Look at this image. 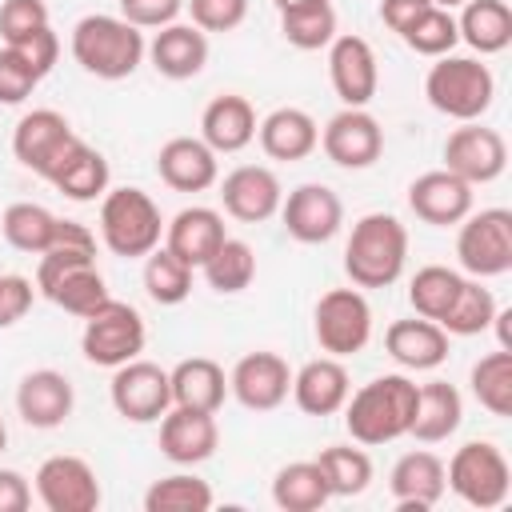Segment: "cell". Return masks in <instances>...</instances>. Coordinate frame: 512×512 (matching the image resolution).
I'll return each mask as SVG.
<instances>
[{
    "mask_svg": "<svg viewBox=\"0 0 512 512\" xmlns=\"http://www.w3.org/2000/svg\"><path fill=\"white\" fill-rule=\"evenodd\" d=\"M172 404L180 408H196V412H220L224 396H228V376L216 360L208 356H188L180 360L172 372Z\"/></svg>",
    "mask_w": 512,
    "mask_h": 512,
    "instance_id": "cell-31",
    "label": "cell"
},
{
    "mask_svg": "<svg viewBox=\"0 0 512 512\" xmlns=\"http://www.w3.org/2000/svg\"><path fill=\"white\" fill-rule=\"evenodd\" d=\"M200 32H232L248 16V0H184Z\"/></svg>",
    "mask_w": 512,
    "mask_h": 512,
    "instance_id": "cell-47",
    "label": "cell"
},
{
    "mask_svg": "<svg viewBox=\"0 0 512 512\" xmlns=\"http://www.w3.org/2000/svg\"><path fill=\"white\" fill-rule=\"evenodd\" d=\"M472 396L492 416H512V352L496 348L472 364Z\"/></svg>",
    "mask_w": 512,
    "mask_h": 512,
    "instance_id": "cell-39",
    "label": "cell"
},
{
    "mask_svg": "<svg viewBox=\"0 0 512 512\" xmlns=\"http://www.w3.org/2000/svg\"><path fill=\"white\" fill-rule=\"evenodd\" d=\"M460 284H464V276H460L456 268L424 264V268L412 276V284H408V300H412L416 316H424V320H436V324H440V316H444V312H448V304L456 300Z\"/></svg>",
    "mask_w": 512,
    "mask_h": 512,
    "instance_id": "cell-41",
    "label": "cell"
},
{
    "mask_svg": "<svg viewBox=\"0 0 512 512\" xmlns=\"http://www.w3.org/2000/svg\"><path fill=\"white\" fill-rule=\"evenodd\" d=\"M76 144H80V136L56 108H32L28 116H20V124L12 132V156L44 180H52V172L68 160V152Z\"/></svg>",
    "mask_w": 512,
    "mask_h": 512,
    "instance_id": "cell-10",
    "label": "cell"
},
{
    "mask_svg": "<svg viewBox=\"0 0 512 512\" xmlns=\"http://www.w3.org/2000/svg\"><path fill=\"white\" fill-rule=\"evenodd\" d=\"M40 84L36 68L16 52V48H0V104H24L32 96V88Z\"/></svg>",
    "mask_w": 512,
    "mask_h": 512,
    "instance_id": "cell-45",
    "label": "cell"
},
{
    "mask_svg": "<svg viewBox=\"0 0 512 512\" xmlns=\"http://www.w3.org/2000/svg\"><path fill=\"white\" fill-rule=\"evenodd\" d=\"M72 404H76L72 380L56 368H36L16 388V412L32 428H60L72 416Z\"/></svg>",
    "mask_w": 512,
    "mask_h": 512,
    "instance_id": "cell-21",
    "label": "cell"
},
{
    "mask_svg": "<svg viewBox=\"0 0 512 512\" xmlns=\"http://www.w3.org/2000/svg\"><path fill=\"white\" fill-rule=\"evenodd\" d=\"M456 32L480 56H496L512 44V8L504 0H464Z\"/></svg>",
    "mask_w": 512,
    "mask_h": 512,
    "instance_id": "cell-32",
    "label": "cell"
},
{
    "mask_svg": "<svg viewBox=\"0 0 512 512\" xmlns=\"http://www.w3.org/2000/svg\"><path fill=\"white\" fill-rule=\"evenodd\" d=\"M460 268L472 280H492L512 268V212L508 208H480L460 220L456 236Z\"/></svg>",
    "mask_w": 512,
    "mask_h": 512,
    "instance_id": "cell-8",
    "label": "cell"
},
{
    "mask_svg": "<svg viewBox=\"0 0 512 512\" xmlns=\"http://www.w3.org/2000/svg\"><path fill=\"white\" fill-rule=\"evenodd\" d=\"M280 220L300 244H328L344 224V204L328 184H300L280 200Z\"/></svg>",
    "mask_w": 512,
    "mask_h": 512,
    "instance_id": "cell-15",
    "label": "cell"
},
{
    "mask_svg": "<svg viewBox=\"0 0 512 512\" xmlns=\"http://www.w3.org/2000/svg\"><path fill=\"white\" fill-rule=\"evenodd\" d=\"M408 264V228L392 212H368L344 244V272L356 288H388Z\"/></svg>",
    "mask_w": 512,
    "mask_h": 512,
    "instance_id": "cell-2",
    "label": "cell"
},
{
    "mask_svg": "<svg viewBox=\"0 0 512 512\" xmlns=\"http://www.w3.org/2000/svg\"><path fill=\"white\" fill-rule=\"evenodd\" d=\"M312 332H316V344L344 360V356H356L368 340H372V308L364 300L360 288H332L316 300V312H312Z\"/></svg>",
    "mask_w": 512,
    "mask_h": 512,
    "instance_id": "cell-9",
    "label": "cell"
},
{
    "mask_svg": "<svg viewBox=\"0 0 512 512\" xmlns=\"http://www.w3.org/2000/svg\"><path fill=\"white\" fill-rule=\"evenodd\" d=\"M384 352L408 372H432L448 360V332L424 316L396 320L384 332Z\"/></svg>",
    "mask_w": 512,
    "mask_h": 512,
    "instance_id": "cell-25",
    "label": "cell"
},
{
    "mask_svg": "<svg viewBox=\"0 0 512 512\" xmlns=\"http://www.w3.org/2000/svg\"><path fill=\"white\" fill-rule=\"evenodd\" d=\"M32 504V488L20 472L0 468V512H24Z\"/></svg>",
    "mask_w": 512,
    "mask_h": 512,
    "instance_id": "cell-52",
    "label": "cell"
},
{
    "mask_svg": "<svg viewBox=\"0 0 512 512\" xmlns=\"http://www.w3.org/2000/svg\"><path fill=\"white\" fill-rule=\"evenodd\" d=\"M316 468L324 472V484L332 496H360L372 484V460L364 448L332 444L316 456Z\"/></svg>",
    "mask_w": 512,
    "mask_h": 512,
    "instance_id": "cell-37",
    "label": "cell"
},
{
    "mask_svg": "<svg viewBox=\"0 0 512 512\" xmlns=\"http://www.w3.org/2000/svg\"><path fill=\"white\" fill-rule=\"evenodd\" d=\"M228 392L248 408V412H272L288 400L292 392V368L276 352H248L236 360L228 372Z\"/></svg>",
    "mask_w": 512,
    "mask_h": 512,
    "instance_id": "cell-16",
    "label": "cell"
},
{
    "mask_svg": "<svg viewBox=\"0 0 512 512\" xmlns=\"http://www.w3.org/2000/svg\"><path fill=\"white\" fill-rule=\"evenodd\" d=\"M272 500L284 512H316V508H324L332 500V492H328L324 472L316 468V460H296V464H284L276 472Z\"/></svg>",
    "mask_w": 512,
    "mask_h": 512,
    "instance_id": "cell-35",
    "label": "cell"
},
{
    "mask_svg": "<svg viewBox=\"0 0 512 512\" xmlns=\"http://www.w3.org/2000/svg\"><path fill=\"white\" fill-rule=\"evenodd\" d=\"M220 444V428H216V412H196V408H180L172 404L164 416H160V452L180 464V468H192V464H204Z\"/></svg>",
    "mask_w": 512,
    "mask_h": 512,
    "instance_id": "cell-20",
    "label": "cell"
},
{
    "mask_svg": "<svg viewBox=\"0 0 512 512\" xmlns=\"http://www.w3.org/2000/svg\"><path fill=\"white\" fill-rule=\"evenodd\" d=\"M156 172L176 192H208L220 180L216 152L200 136H172L156 152Z\"/></svg>",
    "mask_w": 512,
    "mask_h": 512,
    "instance_id": "cell-22",
    "label": "cell"
},
{
    "mask_svg": "<svg viewBox=\"0 0 512 512\" xmlns=\"http://www.w3.org/2000/svg\"><path fill=\"white\" fill-rule=\"evenodd\" d=\"M0 232H4V240H8L16 252H32V256H40V252L52 248V240H56V232H60V216H52L44 204L16 200V204L4 208V216H0Z\"/></svg>",
    "mask_w": 512,
    "mask_h": 512,
    "instance_id": "cell-34",
    "label": "cell"
},
{
    "mask_svg": "<svg viewBox=\"0 0 512 512\" xmlns=\"http://www.w3.org/2000/svg\"><path fill=\"white\" fill-rule=\"evenodd\" d=\"M492 316H496V296L480 280H464L456 300L440 316V328L448 336H480V332L492 328Z\"/></svg>",
    "mask_w": 512,
    "mask_h": 512,
    "instance_id": "cell-38",
    "label": "cell"
},
{
    "mask_svg": "<svg viewBox=\"0 0 512 512\" xmlns=\"http://www.w3.org/2000/svg\"><path fill=\"white\" fill-rule=\"evenodd\" d=\"M444 480L448 488L472 504V508H500L508 500V488H512V472H508V460L496 444L488 440H468L456 448V456L444 464Z\"/></svg>",
    "mask_w": 512,
    "mask_h": 512,
    "instance_id": "cell-6",
    "label": "cell"
},
{
    "mask_svg": "<svg viewBox=\"0 0 512 512\" xmlns=\"http://www.w3.org/2000/svg\"><path fill=\"white\" fill-rule=\"evenodd\" d=\"M36 28H48V4L44 0H4L0 4V36L4 44H16L32 36Z\"/></svg>",
    "mask_w": 512,
    "mask_h": 512,
    "instance_id": "cell-46",
    "label": "cell"
},
{
    "mask_svg": "<svg viewBox=\"0 0 512 512\" xmlns=\"http://www.w3.org/2000/svg\"><path fill=\"white\" fill-rule=\"evenodd\" d=\"M8 448V428H4V420H0V452Z\"/></svg>",
    "mask_w": 512,
    "mask_h": 512,
    "instance_id": "cell-55",
    "label": "cell"
},
{
    "mask_svg": "<svg viewBox=\"0 0 512 512\" xmlns=\"http://www.w3.org/2000/svg\"><path fill=\"white\" fill-rule=\"evenodd\" d=\"M460 420H464V400L448 380L416 384V416L408 436H416L420 444H440L460 428Z\"/></svg>",
    "mask_w": 512,
    "mask_h": 512,
    "instance_id": "cell-30",
    "label": "cell"
},
{
    "mask_svg": "<svg viewBox=\"0 0 512 512\" xmlns=\"http://www.w3.org/2000/svg\"><path fill=\"white\" fill-rule=\"evenodd\" d=\"M36 496L48 512H96L100 508V480H96L88 460L60 452L36 468Z\"/></svg>",
    "mask_w": 512,
    "mask_h": 512,
    "instance_id": "cell-12",
    "label": "cell"
},
{
    "mask_svg": "<svg viewBox=\"0 0 512 512\" xmlns=\"http://www.w3.org/2000/svg\"><path fill=\"white\" fill-rule=\"evenodd\" d=\"M416 416V384L404 372H384L344 400V428L356 444H392L408 436Z\"/></svg>",
    "mask_w": 512,
    "mask_h": 512,
    "instance_id": "cell-1",
    "label": "cell"
},
{
    "mask_svg": "<svg viewBox=\"0 0 512 512\" xmlns=\"http://www.w3.org/2000/svg\"><path fill=\"white\" fill-rule=\"evenodd\" d=\"M424 96L440 116L468 124L492 108L496 76L488 64H480L472 56H436V64L428 68V80H424Z\"/></svg>",
    "mask_w": 512,
    "mask_h": 512,
    "instance_id": "cell-4",
    "label": "cell"
},
{
    "mask_svg": "<svg viewBox=\"0 0 512 512\" xmlns=\"http://www.w3.org/2000/svg\"><path fill=\"white\" fill-rule=\"evenodd\" d=\"M388 488H392V500L400 512H428L432 504H440L448 480H444V460L436 452H404L396 464H392V476H388Z\"/></svg>",
    "mask_w": 512,
    "mask_h": 512,
    "instance_id": "cell-23",
    "label": "cell"
},
{
    "mask_svg": "<svg viewBox=\"0 0 512 512\" xmlns=\"http://www.w3.org/2000/svg\"><path fill=\"white\" fill-rule=\"evenodd\" d=\"M144 340H148V328H144V316L124 304V300H104L88 320H84V336H80V348L84 356L96 364V368H120L128 360H136L144 352Z\"/></svg>",
    "mask_w": 512,
    "mask_h": 512,
    "instance_id": "cell-7",
    "label": "cell"
},
{
    "mask_svg": "<svg viewBox=\"0 0 512 512\" xmlns=\"http://www.w3.org/2000/svg\"><path fill=\"white\" fill-rule=\"evenodd\" d=\"M56 192H64L68 200H76V204H88V200H96V196H104L108 192V184H112V172H108V160L92 148V144H76L72 152H68V160L52 172V180H48Z\"/></svg>",
    "mask_w": 512,
    "mask_h": 512,
    "instance_id": "cell-33",
    "label": "cell"
},
{
    "mask_svg": "<svg viewBox=\"0 0 512 512\" xmlns=\"http://www.w3.org/2000/svg\"><path fill=\"white\" fill-rule=\"evenodd\" d=\"M256 136H260V148L268 160H304L316 152L320 144V124L304 112V108H276L268 112L260 124H256Z\"/></svg>",
    "mask_w": 512,
    "mask_h": 512,
    "instance_id": "cell-29",
    "label": "cell"
},
{
    "mask_svg": "<svg viewBox=\"0 0 512 512\" xmlns=\"http://www.w3.org/2000/svg\"><path fill=\"white\" fill-rule=\"evenodd\" d=\"M224 216L216 208H204V204H192V208H180L168 224H164V248L172 256H180L188 268H204V260L224 244Z\"/></svg>",
    "mask_w": 512,
    "mask_h": 512,
    "instance_id": "cell-24",
    "label": "cell"
},
{
    "mask_svg": "<svg viewBox=\"0 0 512 512\" xmlns=\"http://www.w3.org/2000/svg\"><path fill=\"white\" fill-rule=\"evenodd\" d=\"M280 32L292 48L300 52H316V48H328L336 40V12L328 0L320 4H304V8H292V12H280Z\"/></svg>",
    "mask_w": 512,
    "mask_h": 512,
    "instance_id": "cell-42",
    "label": "cell"
},
{
    "mask_svg": "<svg viewBox=\"0 0 512 512\" xmlns=\"http://www.w3.org/2000/svg\"><path fill=\"white\" fill-rule=\"evenodd\" d=\"M328 76H332V88L344 108H368V100L376 96V84H380L372 44L352 32L336 36L328 44Z\"/></svg>",
    "mask_w": 512,
    "mask_h": 512,
    "instance_id": "cell-17",
    "label": "cell"
},
{
    "mask_svg": "<svg viewBox=\"0 0 512 512\" xmlns=\"http://www.w3.org/2000/svg\"><path fill=\"white\" fill-rule=\"evenodd\" d=\"M400 40H404L412 52H420V56H448V52L460 44L456 16H452L448 8H428Z\"/></svg>",
    "mask_w": 512,
    "mask_h": 512,
    "instance_id": "cell-44",
    "label": "cell"
},
{
    "mask_svg": "<svg viewBox=\"0 0 512 512\" xmlns=\"http://www.w3.org/2000/svg\"><path fill=\"white\" fill-rule=\"evenodd\" d=\"M204 280L212 292L220 296H236L244 292L252 280H256V252L236 240V236H224V244L204 260Z\"/></svg>",
    "mask_w": 512,
    "mask_h": 512,
    "instance_id": "cell-36",
    "label": "cell"
},
{
    "mask_svg": "<svg viewBox=\"0 0 512 512\" xmlns=\"http://www.w3.org/2000/svg\"><path fill=\"white\" fill-rule=\"evenodd\" d=\"M8 48H16V52L36 68V76H40V80L52 72L56 56H60V40H56L52 24H48V28H36L32 36H24V40H16V44H8Z\"/></svg>",
    "mask_w": 512,
    "mask_h": 512,
    "instance_id": "cell-50",
    "label": "cell"
},
{
    "mask_svg": "<svg viewBox=\"0 0 512 512\" xmlns=\"http://www.w3.org/2000/svg\"><path fill=\"white\" fill-rule=\"evenodd\" d=\"M144 52H148L144 32L136 24H128L124 16L92 12V16L76 20V28H72V56L96 80H124V76H132L140 68Z\"/></svg>",
    "mask_w": 512,
    "mask_h": 512,
    "instance_id": "cell-3",
    "label": "cell"
},
{
    "mask_svg": "<svg viewBox=\"0 0 512 512\" xmlns=\"http://www.w3.org/2000/svg\"><path fill=\"white\" fill-rule=\"evenodd\" d=\"M428 4H432V8H448V12H452V8H460L464 0H428Z\"/></svg>",
    "mask_w": 512,
    "mask_h": 512,
    "instance_id": "cell-54",
    "label": "cell"
},
{
    "mask_svg": "<svg viewBox=\"0 0 512 512\" xmlns=\"http://www.w3.org/2000/svg\"><path fill=\"white\" fill-rule=\"evenodd\" d=\"M164 216L144 188H108L100 196V240L112 256L136 260L160 248Z\"/></svg>",
    "mask_w": 512,
    "mask_h": 512,
    "instance_id": "cell-5",
    "label": "cell"
},
{
    "mask_svg": "<svg viewBox=\"0 0 512 512\" xmlns=\"http://www.w3.org/2000/svg\"><path fill=\"white\" fill-rule=\"evenodd\" d=\"M112 408L132 420V424H152L172 408V380L160 364L152 360H128L120 368H112V384H108Z\"/></svg>",
    "mask_w": 512,
    "mask_h": 512,
    "instance_id": "cell-11",
    "label": "cell"
},
{
    "mask_svg": "<svg viewBox=\"0 0 512 512\" xmlns=\"http://www.w3.org/2000/svg\"><path fill=\"white\" fill-rule=\"evenodd\" d=\"M148 60L168 80H192L208 64V32L196 24H164L148 44Z\"/></svg>",
    "mask_w": 512,
    "mask_h": 512,
    "instance_id": "cell-27",
    "label": "cell"
},
{
    "mask_svg": "<svg viewBox=\"0 0 512 512\" xmlns=\"http://www.w3.org/2000/svg\"><path fill=\"white\" fill-rule=\"evenodd\" d=\"M144 508L148 512H208L212 488H208V480H200L192 472H172V476H160L144 492Z\"/></svg>",
    "mask_w": 512,
    "mask_h": 512,
    "instance_id": "cell-40",
    "label": "cell"
},
{
    "mask_svg": "<svg viewBox=\"0 0 512 512\" xmlns=\"http://www.w3.org/2000/svg\"><path fill=\"white\" fill-rule=\"evenodd\" d=\"M184 0H120V16L136 28H164L176 24Z\"/></svg>",
    "mask_w": 512,
    "mask_h": 512,
    "instance_id": "cell-49",
    "label": "cell"
},
{
    "mask_svg": "<svg viewBox=\"0 0 512 512\" xmlns=\"http://www.w3.org/2000/svg\"><path fill=\"white\" fill-rule=\"evenodd\" d=\"M144 292L164 308L184 304L192 292V268L180 256H172L168 248H152L148 264H144Z\"/></svg>",
    "mask_w": 512,
    "mask_h": 512,
    "instance_id": "cell-43",
    "label": "cell"
},
{
    "mask_svg": "<svg viewBox=\"0 0 512 512\" xmlns=\"http://www.w3.org/2000/svg\"><path fill=\"white\" fill-rule=\"evenodd\" d=\"M280 12H292V8H304V4H320V0H272Z\"/></svg>",
    "mask_w": 512,
    "mask_h": 512,
    "instance_id": "cell-53",
    "label": "cell"
},
{
    "mask_svg": "<svg viewBox=\"0 0 512 512\" xmlns=\"http://www.w3.org/2000/svg\"><path fill=\"white\" fill-rule=\"evenodd\" d=\"M348 392H352V380H348V368L336 356H316L300 372H292V400L308 416L340 412Z\"/></svg>",
    "mask_w": 512,
    "mask_h": 512,
    "instance_id": "cell-26",
    "label": "cell"
},
{
    "mask_svg": "<svg viewBox=\"0 0 512 512\" xmlns=\"http://www.w3.org/2000/svg\"><path fill=\"white\" fill-rule=\"evenodd\" d=\"M32 300H36V288H32L28 276L0 272V328H12L16 320H24L28 308H32Z\"/></svg>",
    "mask_w": 512,
    "mask_h": 512,
    "instance_id": "cell-48",
    "label": "cell"
},
{
    "mask_svg": "<svg viewBox=\"0 0 512 512\" xmlns=\"http://www.w3.org/2000/svg\"><path fill=\"white\" fill-rule=\"evenodd\" d=\"M508 164V144L496 128H484L476 120L460 124L448 140H444V168L456 172L460 180L476 184H492Z\"/></svg>",
    "mask_w": 512,
    "mask_h": 512,
    "instance_id": "cell-14",
    "label": "cell"
},
{
    "mask_svg": "<svg viewBox=\"0 0 512 512\" xmlns=\"http://www.w3.org/2000/svg\"><path fill=\"white\" fill-rule=\"evenodd\" d=\"M320 148L332 164L340 168H372L384 152V128L368 108H340L324 132H320Z\"/></svg>",
    "mask_w": 512,
    "mask_h": 512,
    "instance_id": "cell-13",
    "label": "cell"
},
{
    "mask_svg": "<svg viewBox=\"0 0 512 512\" xmlns=\"http://www.w3.org/2000/svg\"><path fill=\"white\" fill-rule=\"evenodd\" d=\"M220 200H224V212L240 224H264L268 216L280 212V200H284V188L276 180L272 168L264 164H240L232 168L224 180H220Z\"/></svg>",
    "mask_w": 512,
    "mask_h": 512,
    "instance_id": "cell-18",
    "label": "cell"
},
{
    "mask_svg": "<svg viewBox=\"0 0 512 512\" xmlns=\"http://www.w3.org/2000/svg\"><path fill=\"white\" fill-rule=\"evenodd\" d=\"M428 8H432L428 0H380V20H384L396 36H404Z\"/></svg>",
    "mask_w": 512,
    "mask_h": 512,
    "instance_id": "cell-51",
    "label": "cell"
},
{
    "mask_svg": "<svg viewBox=\"0 0 512 512\" xmlns=\"http://www.w3.org/2000/svg\"><path fill=\"white\" fill-rule=\"evenodd\" d=\"M408 208L432 228H452L472 212V184L448 168L424 172L408 184Z\"/></svg>",
    "mask_w": 512,
    "mask_h": 512,
    "instance_id": "cell-19",
    "label": "cell"
},
{
    "mask_svg": "<svg viewBox=\"0 0 512 512\" xmlns=\"http://www.w3.org/2000/svg\"><path fill=\"white\" fill-rule=\"evenodd\" d=\"M200 140L216 156L248 148L256 140V108L244 96H236V92H224V96L208 100V108L200 116Z\"/></svg>",
    "mask_w": 512,
    "mask_h": 512,
    "instance_id": "cell-28",
    "label": "cell"
}]
</instances>
